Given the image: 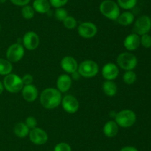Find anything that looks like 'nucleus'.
Returning a JSON list of instances; mask_svg holds the SVG:
<instances>
[{"mask_svg":"<svg viewBox=\"0 0 151 151\" xmlns=\"http://www.w3.org/2000/svg\"><path fill=\"white\" fill-rule=\"evenodd\" d=\"M29 138L30 142L35 145H43L48 141L47 132L37 127L29 130Z\"/></svg>","mask_w":151,"mask_h":151,"instance_id":"1a4fd4ad","label":"nucleus"},{"mask_svg":"<svg viewBox=\"0 0 151 151\" xmlns=\"http://www.w3.org/2000/svg\"><path fill=\"white\" fill-rule=\"evenodd\" d=\"M13 70V65L7 59L0 58V75L7 76L11 73Z\"/></svg>","mask_w":151,"mask_h":151,"instance_id":"5701e85b","label":"nucleus"},{"mask_svg":"<svg viewBox=\"0 0 151 151\" xmlns=\"http://www.w3.org/2000/svg\"><path fill=\"white\" fill-rule=\"evenodd\" d=\"M137 3V0H117L119 7L125 10H131L134 8Z\"/></svg>","mask_w":151,"mask_h":151,"instance_id":"393cba45","label":"nucleus"},{"mask_svg":"<svg viewBox=\"0 0 151 151\" xmlns=\"http://www.w3.org/2000/svg\"><path fill=\"white\" fill-rule=\"evenodd\" d=\"M103 133L109 138H114L117 135L119 126L115 121H109L104 124L103 128Z\"/></svg>","mask_w":151,"mask_h":151,"instance_id":"a211bd4d","label":"nucleus"},{"mask_svg":"<svg viewBox=\"0 0 151 151\" xmlns=\"http://www.w3.org/2000/svg\"><path fill=\"white\" fill-rule=\"evenodd\" d=\"M0 30H1V25H0Z\"/></svg>","mask_w":151,"mask_h":151,"instance_id":"58836bf2","label":"nucleus"},{"mask_svg":"<svg viewBox=\"0 0 151 151\" xmlns=\"http://www.w3.org/2000/svg\"><path fill=\"white\" fill-rule=\"evenodd\" d=\"M54 151H72V147L66 142H60L55 146Z\"/></svg>","mask_w":151,"mask_h":151,"instance_id":"c756f323","label":"nucleus"},{"mask_svg":"<svg viewBox=\"0 0 151 151\" xmlns=\"http://www.w3.org/2000/svg\"><path fill=\"white\" fill-rule=\"evenodd\" d=\"M22 96L26 102H32L38 98V91L37 87L34 84H27L24 85L22 90Z\"/></svg>","mask_w":151,"mask_h":151,"instance_id":"2eb2a0df","label":"nucleus"},{"mask_svg":"<svg viewBox=\"0 0 151 151\" xmlns=\"http://www.w3.org/2000/svg\"><path fill=\"white\" fill-rule=\"evenodd\" d=\"M125 48L128 51L137 50L140 46V36L137 33H131L125 37L123 41Z\"/></svg>","mask_w":151,"mask_h":151,"instance_id":"dca6fc26","label":"nucleus"},{"mask_svg":"<svg viewBox=\"0 0 151 151\" xmlns=\"http://www.w3.org/2000/svg\"><path fill=\"white\" fill-rule=\"evenodd\" d=\"M119 73V70L117 65L112 62L106 64L102 69V76L106 80L113 81L117 78Z\"/></svg>","mask_w":151,"mask_h":151,"instance_id":"ddd939ff","label":"nucleus"},{"mask_svg":"<svg viewBox=\"0 0 151 151\" xmlns=\"http://www.w3.org/2000/svg\"><path fill=\"white\" fill-rule=\"evenodd\" d=\"M100 11L105 17L111 20H116L120 14V9L113 0H104L100 4Z\"/></svg>","mask_w":151,"mask_h":151,"instance_id":"f03ea898","label":"nucleus"},{"mask_svg":"<svg viewBox=\"0 0 151 151\" xmlns=\"http://www.w3.org/2000/svg\"><path fill=\"white\" fill-rule=\"evenodd\" d=\"M72 78L68 74H61L58 78L56 81L57 89L61 93H66L72 86Z\"/></svg>","mask_w":151,"mask_h":151,"instance_id":"f3484780","label":"nucleus"},{"mask_svg":"<svg viewBox=\"0 0 151 151\" xmlns=\"http://www.w3.org/2000/svg\"><path fill=\"white\" fill-rule=\"evenodd\" d=\"M78 73L84 78H92L96 76L99 72V66L93 60H85L78 65Z\"/></svg>","mask_w":151,"mask_h":151,"instance_id":"423d86ee","label":"nucleus"},{"mask_svg":"<svg viewBox=\"0 0 151 151\" xmlns=\"http://www.w3.org/2000/svg\"><path fill=\"white\" fill-rule=\"evenodd\" d=\"M4 90V85H3L2 81H0V95L2 94Z\"/></svg>","mask_w":151,"mask_h":151,"instance_id":"e433bc0d","label":"nucleus"},{"mask_svg":"<svg viewBox=\"0 0 151 151\" xmlns=\"http://www.w3.org/2000/svg\"><path fill=\"white\" fill-rule=\"evenodd\" d=\"M140 44H142L145 48L151 47V36L148 33L140 36Z\"/></svg>","mask_w":151,"mask_h":151,"instance_id":"c85d7f7f","label":"nucleus"},{"mask_svg":"<svg viewBox=\"0 0 151 151\" xmlns=\"http://www.w3.org/2000/svg\"><path fill=\"white\" fill-rule=\"evenodd\" d=\"M24 123L26 124V125L27 126L28 128H29V130H32V129L36 127L37 124H38L36 118H35L34 116H32V115L28 116L27 118H26V120H25Z\"/></svg>","mask_w":151,"mask_h":151,"instance_id":"7c9ffc66","label":"nucleus"},{"mask_svg":"<svg viewBox=\"0 0 151 151\" xmlns=\"http://www.w3.org/2000/svg\"><path fill=\"white\" fill-rule=\"evenodd\" d=\"M29 129L28 128L26 124L24 122H19L14 127L13 132L14 134L19 138H25L29 135Z\"/></svg>","mask_w":151,"mask_h":151,"instance_id":"4be33fe9","label":"nucleus"},{"mask_svg":"<svg viewBox=\"0 0 151 151\" xmlns=\"http://www.w3.org/2000/svg\"><path fill=\"white\" fill-rule=\"evenodd\" d=\"M78 32L80 36L84 38H91L96 36L97 28L91 22H82L78 28Z\"/></svg>","mask_w":151,"mask_h":151,"instance_id":"9d476101","label":"nucleus"},{"mask_svg":"<svg viewBox=\"0 0 151 151\" xmlns=\"http://www.w3.org/2000/svg\"><path fill=\"white\" fill-rule=\"evenodd\" d=\"M2 83L4 89L10 93H19L24 87L22 78L17 74L12 73L4 76Z\"/></svg>","mask_w":151,"mask_h":151,"instance_id":"7ed1b4c3","label":"nucleus"},{"mask_svg":"<svg viewBox=\"0 0 151 151\" xmlns=\"http://www.w3.org/2000/svg\"><path fill=\"white\" fill-rule=\"evenodd\" d=\"M22 15L25 19H31L34 17L35 10L32 6L27 4V5L22 7Z\"/></svg>","mask_w":151,"mask_h":151,"instance_id":"a878e982","label":"nucleus"},{"mask_svg":"<svg viewBox=\"0 0 151 151\" xmlns=\"http://www.w3.org/2000/svg\"><path fill=\"white\" fill-rule=\"evenodd\" d=\"M103 91L106 96H114L117 93V85L113 81L106 80L103 83Z\"/></svg>","mask_w":151,"mask_h":151,"instance_id":"aec40b11","label":"nucleus"},{"mask_svg":"<svg viewBox=\"0 0 151 151\" xmlns=\"http://www.w3.org/2000/svg\"><path fill=\"white\" fill-rule=\"evenodd\" d=\"M116 21L119 25L128 26L134 22V15L130 11H125L119 14Z\"/></svg>","mask_w":151,"mask_h":151,"instance_id":"412c9836","label":"nucleus"},{"mask_svg":"<svg viewBox=\"0 0 151 151\" xmlns=\"http://www.w3.org/2000/svg\"><path fill=\"white\" fill-rule=\"evenodd\" d=\"M60 104L63 109L68 113H75L79 110V102L75 96L72 95H66L63 96Z\"/></svg>","mask_w":151,"mask_h":151,"instance_id":"9b49d317","label":"nucleus"},{"mask_svg":"<svg viewBox=\"0 0 151 151\" xmlns=\"http://www.w3.org/2000/svg\"><path fill=\"white\" fill-rule=\"evenodd\" d=\"M50 4L55 8L62 7L67 4L69 0H49Z\"/></svg>","mask_w":151,"mask_h":151,"instance_id":"2f4dec72","label":"nucleus"},{"mask_svg":"<svg viewBox=\"0 0 151 151\" xmlns=\"http://www.w3.org/2000/svg\"><path fill=\"white\" fill-rule=\"evenodd\" d=\"M62 93L54 87H48L43 90L40 96V103L46 109H55L61 103Z\"/></svg>","mask_w":151,"mask_h":151,"instance_id":"f257e3e1","label":"nucleus"},{"mask_svg":"<svg viewBox=\"0 0 151 151\" xmlns=\"http://www.w3.org/2000/svg\"><path fill=\"white\" fill-rule=\"evenodd\" d=\"M7 0H0V3H4Z\"/></svg>","mask_w":151,"mask_h":151,"instance_id":"4c0bfd02","label":"nucleus"},{"mask_svg":"<svg viewBox=\"0 0 151 151\" xmlns=\"http://www.w3.org/2000/svg\"><path fill=\"white\" fill-rule=\"evenodd\" d=\"M151 30V19L147 15L139 16L134 22V30L137 35L142 36L148 33Z\"/></svg>","mask_w":151,"mask_h":151,"instance_id":"6e6552de","label":"nucleus"},{"mask_svg":"<svg viewBox=\"0 0 151 151\" xmlns=\"http://www.w3.org/2000/svg\"><path fill=\"white\" fill-rule=\"evenodd\" d=\"M72 75V78L75 80H78L80 77H81V75H80V73H78V71H76V72L73 73Z\"/></svg>","mask_w":151,"mask_h":151,"instance_id":"c9c22d12","label":"nucleus"},{"mask_svg":"<svg viewBox=\"0 0 151 151\" xmlns=\"http://www.w3.org/2000/svg\"><path fill=\"white\" fill-rule=\"evenodd\" d=\"M63 25L66 29L73 30L77 27V20L73 16H68L63 21Z\"/></svg>","mask_w":151,"mask_h":151,"instance_id":"bb28decb","label":"nucleus"},{"mask_svg":"<svg viewBox=\"0 0 151 151\" xmlns=\"http://www.w3.org/2000/svg\"><path fill=\"white\" fill-rule=\"evenodd\" d=\"M116 63L118 66L122 70H133L138 64L137 56L129 52L122 53L116 58Z\"/></svg>","mask_w":151,"mask_h":151,"instance_id":"39448f33","label":"nucleus"},{"mask_svg":"<svg viewBox=\"0 0 151 151\" xmlns=\"http://www.w3.org/2000/svg\"><path fill=\"white\" fill-rule=\"evenodd\" d=\"M55 16L56 19L60 21V22H63L68 16V12L63 7H58V8H56L55 11Z\"/></svg>","mask_w":151,"mask_h":151,"instance_id":"cd10ccee","label":"nucleus"},{"mask_svg":"<svg viewBox=\"0 0 151 151\" xmlns=\"http://www.w3.org/2000/svg\"><path fill=\"white\" fill-rule=\"evenodd\" d=\"M24 47L29 50H34L40 44L39 36L33 31H28L24 35L22 38Z\"/></svg>","mask_w":151,"mask_h":151,"instance_id":"f8f14e48","label":"nucleus"},{"mask_svg":"<svg viewBox=\"0 0 151 151\" xmlns=\"http://www.w3.org/2000/svg\"><path fill=\"white\" fill-rule=\"evenodd\" d=\"M119 151H139L136 147L133 146H125L121 148Z\"/></svg>","mask_w":151,"mask_h":151,"instance_id":"f704fd0d","label":"nucleus"},{"mask_svg":"<svg viewBox=\"0 0 151 151\" xmlns=\"http://www.w3.org/2000/svg\"><path fill=\"white\" fill-rule=\"evenodd\" d=\"M10 1H11L14 5L23 7V6H25L27 5V4H29L30 0H10Z\"/></svg>","mask_w":151,"mask_h":151,"instance_id":"72a5a7b5","label":"nucleus"},{"mask_svg":"<svg viewBox=\"0 0 151 151\" xmlns=\"http://www.w3.org/2000/svg\"><path fill=\"white\" fill-rule=\"evenodd\" d=\"M137 74L133 70H127L123 74L122 79L126 84H132L137 81Z\"/></svg>","mask_w":151,"mask_h":151,"instance_id":"b1692460","label":"nucleus"},{"mask_svg":"<svg viewBox=\"0 0 151 151\" xmlns=\"http://www.w3.org/2000/svg\"><path fill=\"white\" fill-rule=\"evenodd\" d=\"M24 56V47L22 44L14 43L10 45L6 51V58L11 63L18 62Z\"/></svg>","mask_w":151,"mask_h":151,"instance_id":"0eeeda50","label":"nucleus"},{"mask_svg":"<svg viewBox=\"0 0 151 151\" xmlns=\"http://www.w3.org/2000/svg\"><path fill=\"white\" fill-rule=\"evenodd\" d=\"M115 121L119 127H130L134 125L137 121V115L132 110H122L115 115Z\"/></svg>","mask_w":151,"mask_h":151,"instance_id":"20e7f679","label":"nucleus"},{"mask_svg":"<svg viewBox=\"0 0 151 151\" xmlns=\"http://www.w3.org/2000/svg\"><path fill=\"white\" fill-rule=\"evenodd\" d=\"M32 7L35 12L44 14L50 11L51 4L49 0H34Z\"/></svg>","mask_w":151,"mask_h":151,"instance_id":"6ab92c4d","label":"nucleus"},{"mask_svg":"<svg viewBox=\"0 0 151 151\" xmlns=\"http://www.w3.org/2000/svg\"><path fill=\"white\" fill-rule=\"evenodd\" d=\"M22 81H23L24 85H27V84H31L33 81V76L31 74H25L24 76L22 77Z\"/></svg>","mask_w":151,"mask_h":151,"instance_id":"473e14b6","label":"nucleus"},{"mask_svg":"<svg viewBox=\"0 0 151 151\" xmlns=\"http://www.w3.org/2000/svg\"><path fill=\"white\" fill-rule=\"evenodd\" d=\"M60 67L67 73L72 74L78 71V63L76 59L72 56H64L60 61Z\"/></svg>","mask_w":151,"mask_h":151,"instance_id":"4468645a","label":"nucleus"}]
</instances>
